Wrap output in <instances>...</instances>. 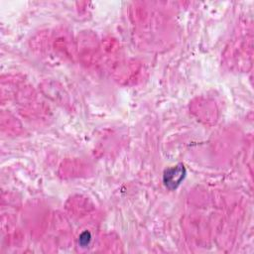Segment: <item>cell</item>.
I'll return each mask as SVG.
<instances>
[{"instance_id": "1", "label": "cell", "mask_w": 254, "mask_h": 254, "mask_svg": "<svg viewBox=\"0 0 254 254\" xmlns=\"http://www.w3.org/2000/svg\"><path fill=\"white\" fill-rule=\"evenodd\" d=\"M184 176H185V169L183 166H178V167L169 169L165 173V184L169 188H176L184 179Z\"/></svg>"}]
</instances>
